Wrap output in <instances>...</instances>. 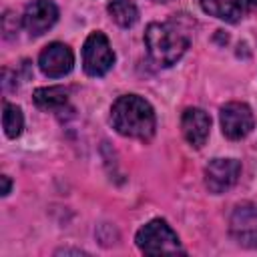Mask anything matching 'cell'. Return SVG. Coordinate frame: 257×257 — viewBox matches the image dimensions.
<instances>
[{"label":"cell","mask_w":257,"mask_h":257,"mask_svg":"<svg viewBox=\"0 0 257 257\" xmlns=\"http://www.w3.org/2000/svg\"><path fill=\"white\" fill-rule=\"evenodd\" d=\"M231 235L243 247H257V205H237L231 215Z\"/></svg>","instance_id":"52a82bcc"},{"label":"cell","mask_w":257,"mask_h":257,"mask_svg":"<svg viewBox=\"0 0 257 257\" xmlns=\"http://www.w3.org/2000/svg\"><path fill=\"white\" fill-rule=\"evenodd\" d=\"M32 98L42 110H60L68 102V90L64 86H42L34 90Z\"/></svg>","instance_id":"7c38bea8"},{"label":"cell","mask_w":257,"mask_h":257,"mask_svg":"<svg viewBox=\"0 0 257 257\" xmlns=\"http://www.w3.org/2000/svg\"><path fill=\"white\" fill-rule=\"evenodd\" d=\"M110 122L118 135L139 141L153 139L157 126L153 106L137 94H122L114 100L110 108Z\"/></svg>","instance_id":"6da1fadb"},{"label":"cell","mask_w":257,"mask_h":257,"mask_svg":"<svg viewBox=\"0 0 257 257\" xmlns=\"http://www.w3.org/2000/svg\"><path fill=\"white\" fill-rule=\"evenodd\" d=\"M38 66L48 78H60L68 74L74 66L72 50L62 42H50L38 56Z\"/></svg>","instance_id":"ba28073f"},{"label":"cell","mask_w":257,"mask_h":257,"mask_svg":"<svg viewBox=\"0 0 257 257\" xmlns=\"http://www.w3.org/2000/svg\"><path fill=\"white\" fill-rule=\"evenodd\" d=\"M239 2H241L243 10H253V8H257V0H239Z\"/></svg>","instance_id":"2e32d148"},{"label":"cell","mask_w":257,"mask_h":257,"mask_svg":"<svg viewBox=\"0 0 257 257\" xmlns=\"http://www.w3.org/2000/svg\"><path fill=\"white\" fill-rule=\"evenodd\" d=\"M145 46L157 66H173L189 48V36L173 22H153L145 30Z\"/></svg>","instance_id":"7a4b0ae2"},{"label":"cell","mask_w":257,"mask_h":257,"mask_svg":"<svg viewBox=\"0 0 257 257\" xmlns=\"http://www.w3.org/2000/svg\"><path fill=\"white\" fill-rule=\"evenodd\" d=\"M157 2H167V0H157Z\"/></svg>","instance_id":"e0dca14e"},{"label":"cell","mask_w":257,"mask_h":257,"mask_svg":"<svg viewBox=\"0 0 257 257\" xmlns=\"http://www.w3.org/2000/svg\"><path fill=\"white\" fill-rule=\"evenodd\" d=\"M255 116L245 102H227L221 108V131L227 139L239 141L253 131Z\"/></svg>","instance_id":"5b68a950"},{"label":"cell","mask_w":257,"mask_h":257,"mask_svg":"<svg viewBox=\"0 0 257 257\" xmlns=\"http://www.w3.org/2000/svg\"><path fill=\"white\" fill-rule=\"evenodd\" d=\"M241 175V163L235 159H213L205 167V185L211 193L219 195L229 191Z\"/></svg>","instance_id":"8992f818"},{"label":"cell","mask_w":257,"mask_h":257,"mask_svg":"<svg viewBox=\"0 0 257 257\" xmlns=\"http://www.w3.org/2000/svg\"><path fill=\"white\" fill-rule=\"evenodd\" d=\"M135 241H137V247L143 253H151V255H157V253H181L183 251L177 233L163 219H153L145 227H141L137 237H135Z\"/></svg>","instance_id":"3957f363"},{"label":"cell","mask_w":257,"mask_h":257,"mask_svg":"<svg viewBox=\"0 0 257 257\" xmlns=\"http://www.w3.org/2000/svg\"><path fill=\"white\" fill-rule=\"evenodd\" d=\"M58 20V8L52 0H32L22 16L24 28L32 34V36H40L44 34L48 28L54 26V22Z\"/></svg>","instance_id":"9c48e42d"},{"label":"cell","mask_w":257,"mask_h":257,"mask_svg":"<svg viewBox=\"0 0 257 257\" xmlns=\"http://www.w3.org/2000/svg\"><path fill=\"white\" fill-rule=\"evenodd\" d=\"M203 12H207L209 16H215L219 20L225 22H239L243 16V6L239 0H199Z\"/></svg>","instance_id":"8fae6325"},{"label":"cell","mask_w":257,"mask_h":257,"mask_svg":"<svg viewBox=\"0 0 257 257\" xmlns=\"http://www.w3.org/2000/svg\"><path fill=\"white\" fill-rule=\"evenodd\" d=\"M0 181H2V195H8L10 193V179H8V175H2Z\"/></svg>","instance_id":"9a60e30c"},{"label":"cell","mask_w":257,"mask_h":257,"mask_svg":"<svg viewBox=\"0 0 257 257\" xmlns=\"http://www.w3.org/2000/svg\"><path fill=\"white\" fill-rule=\"evenodd\" d=\"M181 128H183L187 143L195 149H201L209 139L211 118L201 108H187L181 116Z\"/></svg>","instance_id":"30bf717a"},{"label":"cell","mask_w":257,"mask_h":257,"mask_svg":"<svg viewBox=\"0 0 257 257\" xmlns=\"http://www.w3.org/2000/svg\"><path fill=\"white\" fill-rule=\"evenodd\" d=\"M2 126H4L6 137H10V139L20 137V133H22V128H24V116H22V110H20L16 104H10V102L4 104Z\"/></svg>","instance_id":"5bb4252c"},{"label":"cell","mask_w":257,"mask_h":257,"mask_svg":"<svg viewBox=\"0 0 257 257\" xmlns=\"http://www.w3.org/2000/svg\"><path fill=\"white\" fill-rule=\"evenodd\" d=\"M114 64V52L102 32H92L82 46V66L88 76H102Z\"/></svg>","instance_id":"277c9868"},{"label":"cell","mask_w":257,"mask_h":257,"mask_svg":"<svg viewBox=\"0 0 257 257\" xmlns=\"http://www.w3.org/2000/svg\"><path fill=\"white\" fill-rule=\"evenodd\" d=\"M108 14L122 28H128L139 20V10H137L135 2H131V0H110Z\"/></svg>","instance_id":"4fadbf2b"}]
</instances>
